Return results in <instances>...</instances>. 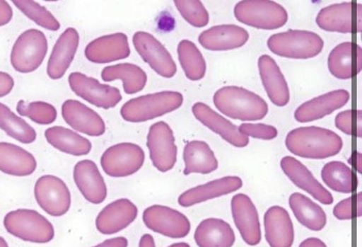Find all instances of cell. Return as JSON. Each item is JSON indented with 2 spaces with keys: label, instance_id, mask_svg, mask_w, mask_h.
I'll return each instance as SVG.
<instances>
[{
  "label": "cell",
  "instance_id": "1",
  "mask_svg": "<svg viewBox=\"0 0 362 247\" xmlns=\"http://www.w3.org/2000/svg\"><path fill=\"white\" fill-rule=\"evenodd\" d=\"M286 146L294 156L306 159H327L341 152L342 139L328 129L298 127L286 136Z\"/></svg>",
  "mask_w": 362,
  "mask_h": 247
},
{
  "label": "cell",
  "instance_id": "2",
  "mask_svg": "<svg viewBox=\"0 0 362 247\" xmlns=\"http://www.w3.org/2000/svg\"><path fill=\"white\" fill-rule=\"evenodd\" d=\"M214 104L225 116L241 121L261 120L269 112L264 98L238 86H226L218 90L214 95Z\"/></svg>",
  "mask_w": 362,
  "mask_h": 247
},
{
  "label": "cell",
  "instance_id": "3",
  "mask_svg": "<svg viewBox=\"0 0 362 247\" xmlns=\"http://www.w3.org/2000/svg\"><path fill=\"white\" fill-rule=\"evenodd\" d=\"M183 101L180 92H157L131 99L122 106L120 114L127 122H146L175 112L182 105Z\"/></svg>",
  "mask_w": 362,
  "mask_h": 247
},
{
  "label": "cell",
  "instance_id": "4",
  "mask_svg": "<svg viewBox=\"0 0 362 247\" xmlns=\"http://www.w3.org/2000/svg\"><path fill=\"white\" fill-rule=\"evenodd\" d=\"M4 226L8 234L22 241L47 244L54 239L53 224L42 214L30 209H18L4 217Z\"/></svg>",
  "mask_w": 362,
  "mask_h": 247
},
{
  "label": "cell",
  "instance_id": "5",
  "mask_svg": "<svg viewBox=\"0 0 362 247\" xmlns=\"http://www.w3.org/2000/svg\"><path fill=\"white\" fill-rule=\"evenodd\" d=\"M267 45L273 54L281 57L310 59L321 53L324 40L311 31L289 30L269 37Z\"/></svg>",
  "mask_w": 362,
  "mask_h": 247
},
{
  "label": "cell",
  "instance_id": "6",
  "mask_svg": "<svg viewBox=\"0 0 362 247\" xmlns=\"http://www.w3.org/2000/svg\"><path fill=\"white\" fill-rule=\"evenodd\" d=\"M236 20L250 27L275 30L283 28L288 21L284 7L269 0H245L236 4L234 9Z\"/></svg>",
  "mask_w": 362,
  "mask_h": 247
},
{
  "label": "cell",
  "instance_id": "7",
  "mask_svg": "<svg viewBox=\"0 0 362 247\" xmlns=\"http://www.w3.org/2000/svg\"><path fill=\"white\" fill-rule=\"evenodd\" d=\"M49 44L45 35L37 29H28L18 37L11 52V64L16 71H35L45 59Z\"/></svg>",
  "mask_w": 362,
  "mask_h": 247
},
{
  "label": "cell",
  "instance_id": "8",
  "mask_svg": "<svg viewBox=\"0 0 362 247\" xmlns=\"http://www.w3.org/2000/svg\"><path fill=\"white\" fill-rule=\"evenodd\" d=\"M146 161L145 151L131 142L116 144L103 152L101 167L107 176L113 178H124L136 174Z\"/></svg>",
  "mask_w": 362,
  "mask_h": 247
},
{
  "label": "cell",
  "instance_id": "9",
  "mask_svg": "<svg viewBox=\"0 0 362 247\" xmlns=\"http://www.w3.org/2000/svg\"><path fill=\"white\" fill-rule=\"evenodd\" d=\"M33 193L37 204L47 215L64 217L71 208V193L64 180L57 176H40L36 180Z\"/></svg>",
  "mask_w": 362,
  "mask_h": 247
},
{
  "label": "cell",
  "instance_id": "10",
  "mask_svg": "<svg viewBox=\"0 0 362 247\" xmlns=\"http://www.w3.org/2000/svg\"><path fill=\"white\" fill-rule=\"evenodd\" d=\"M316 23L322 30L352 34L362 31V6L360 3L334 4L321 9Z\"/></svg>",
  "mask_w": 362,
  "mask_h": 247
},
{
  "label": "cell",
  "instance_id": "11",
  "mask_svg": "<svg viewBox=\"0 0 362 247\" xmlns=\"http://www.w3.org/2000/svg\"><path fill=\"white\" fill-rule=\"evenodd\" d=\"M143 222L149 230L171 239H182L189 234L191 224L183 213L168 206L153 205L143 212Z\"/></svg>",
  "mask_w": 362,
  "mask_h": 247
},
{
  "label": "cell",
  "instance_id": "12",
  "mask_svg": "<svg viewBox=\"0 0 362 247\" xmlns=\"http://www.w3.org/2000/svg\"><path fill=\"white\" fill-rule=\"evenodd\" d=\"M146 145L149 149L150 159L158 171L166 173L175 168L178 149L175 134L168 124L160 121L151 125Z\"/></svg>",
  "mask_w": 362,
  "mask_h": 247
},
{
  "label": "cell",
  "instance_id": "13",
  "mask_svg": "<svg viewBox=\"0 0 362 247\" xmlns=\"http://www.w3.org/2000/svg\"><path fill=\"white\" fill-rule=\"evenodd\" d=\"M69 84L74 93L98 108H114L123 98L117 88L103 84L98 79L83 73L70 74Z\"/></svg>",
  "mask_w": 362,
  "mask_h": 247
},
{
  "label": "cell",
  "instance_id": "14",
  "mask_svg": "<svg viewBox=\"0 0 362 247\" xmlns=\"http://www.w3.org/2000/svg\"><path fill=\"white\" fill-rule=\"evenodd\" d=\"M132 42L136 52L158 75L165 79H172L176 75L177 66L171 54L153 35L136 32Z\"/></svg>",
  "mask_w": 362,
  "mask_h": 247
},
{
  "label": "cell",
  "instance_id": "15",
  "mask_svg": "<svg viewBox=\"0 0 362 247\" xmlns=\"http://www.w3.org/2000/svg\"><path fill=\"white\" fill-rule=\"evenodd\" d=\"M136 205L128 198H119L106 205L95 219V228L103 235L119 234L135 222Z\"/></svg>",
  "mask_w": 362,
  "mask_h": 247
},
{
  "label": "cell",
  "instance_id": "16",
  "mask_svg": "<svg viewBox=\"0 0 362 247\" xmlns=\"http://www.w3.org/2000/svg\"><path fill=\"white\" fill-rule=\"evenodd\" d=\"M231 212L235 226L249 246L259 244L262 239L259 216L256 206L245 194H238L231 200Z\"/></svg>",
  "mask_w": 362,
  "mask_h": 247
},
{
  "label": "cell",
  "instance_id": "17",
  "mask_svg": "<svg viewBox=\"0 0 362 247\" xmlns=\"http://www.w3.org/2000/svg\"><path fill=\"white\" fill-rule=\"evenodd\" d=\"M74 180L77 189L88 202L101 205L108 195V188L98 165L91 160L77 162L74 167Z\"/></svg>",
  "mask_w": 362,
  "mask_h": 247
},
{
  "label": "cell",
  "instance_id": "18",
  "mask_svg": "<svg viewBox=\"0 0 362 247\" xmlns=\"http://www.w3.org/2000/svg\"><path fill=\"white\" fill-rule=\"evenodd\" d=\"M62 114L65 122L74 130L91 137L105 134L106 125L102 117L83 103L68 99L62 106Z\"/></svg>",
  "mask_w": 362,
  "mask_h": 247
},
{
  "label": "cell",
  "instance_id": "19",
  "mask_svg": "<svg viewBox=\"0 0 362 247\" xmlns=\"http://www.w3.org/2000/svg\"><path fill=\"white\" fill-rule=\"evenodd\" d=\"M85 57L93 64H105L130 57L128 37L116 33L92 40L85 49Z\"/></svg>",
  "mask_w": 362,
  "mask_h": 247
},
{
  "label": "cell",
  "instance_id": "20",
  "mask_svg": "<svg viewBox=\"0 0 362 247\" xmlns=\"http://www.w3.org/2000/svg\"><path fill=\"white\" fill-rule=\"evenodd\" d=\"M280 166L284 174L299 189L311 195L321 204L329 205L334 202V197L329 191L320 184L312 172L300 161L294 157L286 156L281 160Z\"/></svg>",
  "mask_w": 362,
  "mask_h": 247
},
{
  "label": "cell",
  "instance_id": "21",
  "mask_svg": "<svg viewBox=\"0 0 362 247\" xmlns=\"http://www.w3.org/2000/svg\"><path fill=\"white\" fill-rule=\"evenodd\" d=\"M79 42L80 35L76 28H66L59 37L47 62V73L51 79L59 80L64 76L75 58Z\"/></svg>",
  "mask_w": 362,
  "mask_h": 247
},
{
  "label": "cell",
  "instance_id": "22",
  "mask_svg": "<svg viewBox=\"0 0 362 247\" xmlns=\"http://www.w3.org/2000/svg\"><path fill=\"white\" fill-rule=\"evenodd\" d=\"M194 115L202 124L220 135L228 143L235 147H245L250 142L249 137L239 132L238 127L224 119L204 103H197L192 108Z\"/></svg>",
  "mask_w": 362,
  "mask_h": 247
},
{
  "label": "cell",
  "instance_id": "23",
  "mask_svg": "<svg viewBox=\"0 0 362 247\" xmlns=\"http://www.w3.org/2000/svg\"><path fill=\"white\" fill-rule=\"evenodd\" d=\"M349 100L350 94L346 90L328 92L299 106L294 113V117L298 122H312L330 115L336 110L346 105Z\"/></svg>",
  "mask_w": 362,
  "mask_h": 247
},
{
  "label": "cell",
  "instance_id": "24",
  "mask_svg": "<svg viewBox=\"0 0 362 247\" xmlns=\"http://www.w3.org/2000/svg\"><path fill=\"white\" fill-rule=\"evenodd\" d=\"M328 69L336 79H352L361 71V47L350 42L339 44L328 57Z\"/></svg>",
  "mask_w": 362,
  "mask_h": 247
},
{
  "label": "cell",
  "instance_id": "25",
  "mask_svg": "<svg viewBox=\"0 0 362 247\" xmlns=\"http://www.w3.org/2000/svg\"><path fill=\"white\" fill-rule=\"evenodd\" d=\"M249 33L236 25H220L203 31L199 42L210 51H228L245 46Z\"/></svg>",
  "mask_w": 362,
  "mask_h": 247
},
{
  "label": "cell",
  "instance_id": "26",
  "mask_svg": "<svg viewBox=\"0 0 362 247\" xmlns=\"http://www.w3.org/2000/svg\"><path fill=\"white\" fill-rule=\"evenodd\" d=\"M243 180L238 176H226L185 191L178 198L182 207H191L210 199L223 197L241 189Z\"/></svg>",
  "mask_w": 362,
  "mask_h": 247
},
{
  "label": "cell",
  "instance_id": "27",
  "mask_svg": "<svg viewBox=\"0 0 362 247\" xmlns=\"http://www.w3.org/2000/svg\"><path fill=\"white\" fill-rule=\"evenodd\" d=\"M258 69L269 98L276 106H286L290 101L289 87L274 59L268 54L261 55Z\"/></svg>",
  "mask_w": 362,
  "mask_h": 247
},
{
  "label": "cell",
  "instance_id": "28",
  "mask_svg": "<svg viewBox=\"0 0 362 247\" xmlns=\"http://www.w3.org/2000/svg\"><path fill=\"white\" fill-rule=\"evenodd\" d=\"M265 238L271 247H291L294 227L289 213L280 206H272L264 214Z\"/></svg>",
  "mask_w": 362,
  "mask_h": 247
},
{
  "label": "cell",
  "instance_id": "29",
  "mask_svg": "<svg viewBox=\"0 0 362 247\" xmlns=\"http://www.w3.org/2000/svg\"><path fill=\"white\" fill-rule=\"evenodd\" d=\"M36 168L37 161L30 152L12 143L0 142V171L25 177L33 175Z\"/></svg>",
  "mask_w": 362,
  "mask_h": 247
},
{
  "label": "cell",
  "instance_id": "30",
  "mask_svg": "<svg viewBox=\"0 0 362 247\" xmlns=\"http://www.w3.org/2000/svg\"><path fill=\"white\" fill-rule=\"evenodd\" d=\"M194 241L199 247H232L235 235L230 224L224 220L206 219L195 230Z\"/></svg>",
  "mask_w": 362,
  "mask_h": 247
},
{
  "label": "cell",
  "instance_id": "31",
  "mask_svg": "<svg viewBox=\"0 0 362 247\" xmlns=\"http://www.w3.org/2000/svg\"><path fill=\"white\" fill-rule=\"evenodd\" d=\"M184 175H208L218 168V161L208 143L201 141L188 142L184 147Z\"/></svg>",
  "mask_w": 362,
  "mask_h": 247
},
{
  "label": "cell",
  "instance_id": "32",
  "mask_svg": "<svg viewBox=\"0 0 362 247\" xmlns=\"http://www.w3.org/2000/svg\"><path fill=\"white\" fill-rule=\"evenodd\" d=\"M45 137L55 149L70 156H87L92 149V144L88 139L64 127L47 128Z\"/></svg>",
  "mask_w": 362,
  "mask_h": 247
},
{
  "label": "cell",
  "instance_id": "33",
  "mask_svg": "<svg viewBox=\"0 0 362 247\" xmlns=\"http://www.w3.org/2000/svg\"><path fill=\"white\" fill-rule=\"evenodd\" d=\"M101 76L105 82L123 81L124 91L129 95L142 91L147 84V75L145 71L139 66L132 64L107 66L103 69Z\"/></svg>",
  "mask_w": 362,
  "mask_h": 247
},
{
  "label": "cell",
  "instance_id": "34",
  "mask_svg": "<svg viewBox=\"0 0 362 247\" xmlns=\"http://www.w3.org/2000/svg\"><path fill=\"white\" fill-rule=\"evenodd\" d=\"M289 205L298 222L309 230L319 231L326 226V212L305 195L293 193L289 198Z\"/></svg>",
  "mask_w": 362,
  "mask_h": 247
},
{
  "label": "cell",
  "instance_id": "35",
  "mask_svg": "<svg viewBox=\"0 0 362 247\" xmlns=\"http://www.w3.org/2000/svg\"><path fill=\"white\" fill-rule=\"evenodd\" d=\"M321 177L325 184L336 193L350 194L358 186L356 174L341 161L328 162L321 171Z\"/></svg>",
  "mask_w": 362,
  "mask_h": 247
},
{
  "label": "cell",
  "instance_id": "36",
  "mask_svg": "<svg viewBox=\"0 0 362 247\" xmlns=\"http://www.w3.org/2000/svg\"><path fill=\"white\" fill-rule=\"evenodd\" d=\"M0 129L21 143L32 144L36 141L35 129L2 103H0Z\"/></svg>",
  "mask_w": 362,
  "mask_h": 247
},
{
  "label": "cell",
  "instance_id": "37",
  "mask_svg": "<svg viewBox=\"0 0 362 247\" xmlns=\"http://www.w3.org/2000/svg\"><path fill=\"white\" fill-rule=\"evenodd\" d=\"M178 57L181 68L188 79L199 81L205 76V59L193 42L181 40L178 45Z\"/></svg>",
  "mask_w": 362,
  "mask_h": 247
},
{
  "label": "cell",
  "instance_id": "38",
  "mask_svg": "<svg viewBox=\"0 0 362 247\" xmlns=\"http://www.w3.org/2000/svg\"><path fill=\"white\" fill-rule=\"evenodd\" d=\"M13 5L25 16L30 18L40 27L49 31H57L61 28L60 22L45 7L35 1L25 0H13Z\"/></svg>",
  "mask_w": 362,
  "mask_h": 247
},
{
  "label": "cell",
  "instance_id": "39",
  "mask_svg": "<svg viewBox=\"0 0 362 247\" xmlns=\"http://www.w3.org/2000/svg\"><path fill=\"white\" fill-rule=\"evenodd\" d=\"M17 112L20 115L27 117L33 122L39 125H50L57 117L55 107L43 101L28 103L20 100L17 104Z\"/></svg>",
  "mask_w": 362,
  "mask_h": 247
},
{
  "label": "cell",
  "instance_id": "40",
  "mask_svg": "<svg viewBox=\"0 0 362 247\" xmlns=\"http://www.w3.org/2000/svg\"><path fill=\"white\" fill-rule=\"evenodd\" d=\"M175 5L181 16L195 28H204L209 22V14L199 0H175Z\"/></svg>",
  "mask_w": 362,
  "mask_h": 247
},
{
  "label": "cell",
  "instance_id": "41",
  "mask_svg": "<svg viewBox=\"0 0 362 247\" xmlns=\"http://www.w3.org/2000/svg\"><path fill=\"white\" fill-rule=\"evenodd\" d=\"M239 132L247 137L271 141L278 136L279 132L273 125L266 124L243 123L240 125Z\"/></svg>",
  "mask_w": 362,
  "mask_h": 247
},
{
  "label": "cell",
  "instance_id": "42",
  "mask_svg": "<svg viewBox=\"0 0 362 247\" xmlns=\"http://www.w3.org/2000/svg\"><path fill=\"white\" fill-rule=\"evenodd\" d=\"M352 116L353 110H346L339 113L335 117L336 127L349 136H352Z\"/></svg>",
  "mask_w": 362,
  "mask_h": 247
},
{
  "label": "cell",
  "instance_id": "43",
  "mask_svg": "<svg viewBox=\"0 0 362 247\" xmlns=\"http://www.w3.org/2000/svg\"><path fill=\"white\" fill-rule=\"evenodd\" d=\"M334 216L339 220H351L353 219L352 197L346 198L335 205Z\"/></svg>",
  "mask_w": 362,
  "mask_h": 247
},
{
  "label": "cell",
  "instance_id": "44",
  "mask_svg": "<svg viewBox=\"0 0 362 247\" xmlns=\"http://www.w3.org/2000/svg\"><path fill=\"white\" fill-rule=\"evenodd\" d=\"M14 87L13 76L8 73L0 71V98L6 97L11 93Z\"/></svg>",
  "mask_w": 362,
  "mask_h": 247
},
{
  "label": "cell",
  "instance_id": "45",
  "mask_svg": "<svg viewBox=\"0 0 362 247\" xmlns=\"http://www.w3.org/2000/svg\"><path fill=\"white\" fill-rule=\"evenodd\" d=\"M13 12L12 7L6 1H0V27L6 25L12 21Z\"/></svg>",
  "mask_w": 362,
  "mask_h": 247
},
{
  "label": "cell",
  "instance_id": "46",
  "mask_svg": "<svg viewBox=\"0 0 362 247\" xmlns=\"http://www.w3.org/2000/svg\"><path fill=\"white\" fill-rule=\"evenodd\" d=\"M352 135L357 138L362 137V112L361 110H353Z\"/></svg>",
  "mask_w": 362,
  "mask_h": 247
},
{
  "label": "cell",
  "instance_id": "47",
  "mask_svg": "<svg viewBox=\"0 0 362 247\" xmlns=\"http://www.w3.org/2000/svg\"><path fill=\"white\" fill-rule=\"evenodd\" d=\"M128 239L119 236V237L106 239V241L100 243V244L92 247H128Z\"/></svg>",
  "mask_w": 362,
  "mask_h": 247
},
{
  "label": "cell",
  "instance_id": "48",
  "mask_svg": "<svg viewBox=\"0 0 362 247\" xmlns=\"http://www.w3.org/2000/svg\"><path fill=\"white\" fill-rule=\"evenodd\" d=\"M353 217H360L362 214V193H357L352 197Z\"/></svg>",
  "mask_w": 362,
  "mask_h": 247
},
{
  "label": "cell",
  "instance_id": "49",
  "mask_svg": "<svg viewBox=\"0 0 362 247\" xmlns=\"http://www.w3.org/2000/svg\"><path fill=\"white\" fill-rule=\"evenodd\" d=\"M351 164H352L354 169L358 173L361 174L362 173V156L361 154L357 152V151H354L352 154V156H351L350 160Z\"/></svg>",
  "mask_w": 362,
  "mask_h": 247
},
{
  "label": "cell",
  "instance_id": "50",
  "mask_svg": "<svg viewBox=\"0 0 362 247\" xmlns=\"http://www.w3.org/2000/svg\"><path fill=\"white\" fill-rule=\"evenodd\" d=\"M298 247H327L322 241L317 238H309L303 241Z\"/></svg>",
  "mask_w": 362,
  "mask_h": 247
},
{
  "label": "cell",
  "instance_id": "51",
  "mask_svg": "<svg viewBox=\"0 0 362 247\" xmlns=\"http://www.w3.org/2000/svg\"><path fill=\"white\" fill-rule=\"evenodd\" d=\"M139 247H156L154 238L149 234H144L139 243Z\"/></svg>",
  "mask_w": 362,
  "mask_h": 247
},
{
  "label": "cell",
  "instance_id": "52",
  "mask_svg": "<svg viewBox=\"0 0 362 247\" xmlns=\"http://www.w3.org/2000/svg\"><path fill=\"white\" fill-rule=\"evenodd\" d=\"M168 247H191V246L189 245H188L187 243L179 242V243H175V244H173Z\"/></svg>",
  "mask_w": 362,
  "mask_h": 247
},
{
  "label": "cell",
  "instance_id": "53",
  "mask_svg": "<svg viewBox=\"0 0 362 247\" xmlns=\"http://www.w3.org/2000/svg\"><path fill=\"white\" fill-rule=\"evenodd\" d=\"M0 247H9L8 243L1 236H0Z\"/></svg>",
  "mask_w": 362,
  "mask_h": 247
}]
</instances>
